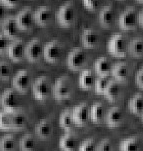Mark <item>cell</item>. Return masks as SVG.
Here are the masks:
<instances>
[{
	"instance_id": "cell-1",
	"label": "cell",
	"mask_w": 143,
	"mask_h": 151,
	"mask_svg": "<svg viewBox=\"0 0 143 151\" xmlns=\"http://www.w3.org/2000/svg\"><path fill=\"white\" fill-rule=\"evenodd\" d=\"M56 22L61 27H71L76 20V9L71 1L62 4L55 13Z\"/></svg>"
},
{
	"instance_id": "cell-2",
	"label": "cell",
	"mask_w": 143,
	"mask_h": 151,
	"mask_svg": "<svg viewBox=\"0 0 143 151\" xmlns=\"http://www.w3.org/2000/svg\"><path fill=\"white\" fill-rule=\"evenodd\" d=\"M53 97L58 101H63L70 98L72 94V83L68 76H61L55 80L52 86Z\"/></svg>"
},
{
	"instance_id": "cell-3",
	"label": "cell",
	"mask_w": 143,
	"mask_h": 151,
	"mask_svg": "<svg viewBox=\"0 0 143 151\" xmlns=\"http://www.w3.org/2000/svg\"><path fill=\"white\" fill-rule=\"evenodd\" d=\"M19 92L14 88L5 89L0 96V105L2 109L6 112L12 113L20 109V98L18 95Z\"/></svg>"
},
{
	"instance_id": "cell-4",
	"label": "cell",
	"mask_w": 143,
	"mask_h": 151,
	"mask_svg": "<svg viewBox=\"0 0 143 151\" xmlns=\"http://www.w3.org/2000/svg\"><path fill=\"white\" fill-rule=\"evenodd\" d=\"M52 93V85L47 76H39L32 84V94L36 100H46Z\"/></svg>"
},
{
	"instance_id": "cell-5",
	"label": "cell",
	"mask_w": 143,
	"mask_h": 151,
	"mask_svg": "<svg viewBox=\"0 0 143 151\" xmlns=\"http://www.w3.org/2000/svg\"><path fill=\"white\" fill-rule=\"evenodd\" d=\"M63 55V45L59 40L53 39L43 46V58L49 63H58Z\"/></svg>"
},
{
	"instance_id": "cell-6",
	"label": "cell",
	"mask_w": 143,
	"mask_h": 151,
	"mask_svg": "<svg viewBox=\"0 0 143 151\" xmlns=\"http://www.w3.org/2000/svg\"><path fill=\"white\" fill-rule=\"evenodd\" d=\"M107 48L111 55L116 56V57H125L127 54V48H128V43L125 35L117 33L109 39Z\"/></svg>"
},
{
	"instance_id": "cell-7",
	"label": "cell",
	"mask_w": 143,
	"mask_h": 151,
	"mask_svg": "<svg viewBox=\"0 0 143 151\" xmlns=\"http://www.w3.org/2000/svg\"><path fill=\"white\" fill-rule=\"evenodd\" d=\"M67 66L73 71L81 70L87 63V53L82 47H75L67 56Z\"/></svg>"
},
{
	"instance_id": "cell-8",
	"label": "cell",
	"mask_w": 143,
	"mask_h": 151,
	"mask_svg": "<svg viewBox=\"0 0 143 151\" xmlns=\"http://www.w3.org/2000/svg\"><path fill=\"white\" fill-rule=\"evenodd\" d=\"M137 11L135 10L134 7H128L120 14L118 18V24L119 27L122 30L129 31L133 30L138 25V17H137Z\"/></svg>"
},
{
	"instance_id": "cell-9",
	"label": "cell",
	"mask_w": 143,
	"mask_h": 151,
	"mask_svg": "<svg viewBox=\"0 0 143 151\" xmlns=\"http://www.w3.org/2000/svg\"><path fill=\"white\" fill-rule=\"evenodd\" d=\"M31 85V76L29 71L26 69H21L17 71L12 78V86L19 93H26Z\"/></svg>"
},
{
	"instance_id": "cell-10",
	"label": "cell",
	"mask_w": 143,
	"mask_h": 151,
	"mask_svg": "<svg viewBox=\"0 0 143 151\" xmlns=\"http://www.w3.org/2000/svg\"><path fill=\"white\" fill-rule=\"evenodd\" d=\"M25 57L30 62H37L43 57V45L40 39L34 38L25 45Z\"/></svg>"
},
{
	"instance_id": "cell-11",
	"label": "cell",
	"mask_w": 143,
	"mask_h": 151,
	"mask_svg": "<svg viewBox=\"0 0 143 151\" xmlns=\"http://www.w3.org/2000/svg\"><path fill=\"white\" fill-rule=\"evenodd\" d=\"M15 21L20 30L27 31L30 30L34 25V17H33V11L30 7H25L15 15Z\"/></svg>"
},
{
	"instance_id": "cell-12",
	"label": "cell",
	"mask_w": 143,
	"mask_h": 151,
	"mask_svg": "<svg viewBox=\"0 0 143 151\" xmlns=\"http://www.w3.org/2000/svg\"><path fill=\"white\" fill-rule=\"evenodd\" d=\"M6 52L11 60L15 61V62H20L25 57V43L23 42V40L19 39V38L12 39L9 43Z\"/></svg>"
},
{
	"instance_id": "cell-13",
	"label": "cell",
	"mask_w": 143,
	"mask_h": 151,
	"mask_svg": "<svg viewBox=\"0 0 143 151\" xmlns=\"http://www.w3.org/2000/svg\"><path fill=\"white\" fill-rule=\"evenodd\" d=\"M33 17H34L35 24L39 25L41 27H46L49 23H51L53 18L52 8L47 5L39 6L33 11Z\"/></svg>"
},
{
	"instance_id": "cell-14",
	"label": "cell",
	"mask_w": 143,
	"mask_h": 151,
	"mask_svg": "<svg viewBox=\"0 0 143 151\" xmlns=\"http://www.w3.org/2000/svg\"><path fill=\"white\" fill-rule=\"evenodd\" d=\"M71 111H72L73 121L77 126H85L90 120V117H89V106L86 102H82V103L78 104Z\"/></svg>"
},
{
	"instance_id": "cell-15",
	"label": "cell",
	"mask_w": 143,
	"mask_h": 151,
	"mask_svg": "<svg viewBox=\"0 0 143 151\" xmlns=\"http://www.w3.org/2000/svg\"><path fill=\"white\" fill-rule=\"evenodd\" d=\"M0 29H1V33H3L5 36L8 37L10 40L18 38L20 29L18 28V26H17L14 16L5 17L1 21Z\"/></svg>"
},
{
	"instance_id": "cell-16",
	"label": "cell",
	"mask_w": 143,
	"mask_h": 151,
	"mask_svg": "<svg viewBox=\"0 0 143 151\" xmlns=\"http://www.w3.org/2000/svg\"><path fill=\"white\" fill-rule=\"evenodd\" d=\"M104 121L106 122V124L109 127H112V128L119 127L124 121V113L122 111V109L116 106L111 107L108 110V112L105 114Z\"/></svg>"
},
{
	"instance_id": "cell-17",
	"label": "cell",
	"mask_w": 143,
	"mask_h": 151,
	"mask_svg": "<svg viewBox=\"0 0 143 151\" xmlns=\"http://www.w3.org/2000/svg\"><path fill=\"white\" fill-rule=\"evenodd\" d=\"M80 40L84 47L94 48L100 42V34L92 28H86L81 34Z\"/></svg>"
},
{
	"instance_id": "cell-18",
	"label": "cell",
	"mask_w": 143,
	"mask_h": 151,
	"mask_svg": "<svg viewBox=\"0 0 143 151\" xmlns=\"http://www.w3.org/2000/svg\"><path fill=\"white\" fill-rule=\"evenodd\" d=\"M35 134L41 140H47L53 134V124L49 119H41L35 126Z\"/></svg>"
},
{
	"instance_id": "cell-19",
	"label": "cell",
	"mask_w": 143,
	"mask_h": 151,
	"mask_svg": "<svg viewBox=\"0 0 143 151\" xmlns=\"http://www.w3.org/2000/svg\"><path fill=\"white\" fill-rule=\"evenodd\" d=\"M59 148L65 151H73L76 150L79 146L78 138L74 133L71 131H66L64 135L60 137L59 139Z\"/></svg>"
},
{
	"instance_id": "cell-20",
	"label": "cell",
	"mask_w": 143,
	"mask_h": 151,
	"mask_svg": "<svg viewBox=\"0 0 143 151\" xmlns=\"http://www.w3.org/2000/svg\"><path fill=\"white\" fill-rule=\"evenodd\" d=\"M98 20L99 23L103 27H111L112 24L114 23V20H115V10H114L113 7L111 5L104 6L99 12Z\"/></svg>"
},
{
	"instance_id": "cell-21",
	"label": "cell",
	"mask_w": 143,
	"mask_h": 151,
	"mask_svg": "<svg viewBox=\"0 0 143 151\" xmlns=\"http://www.w3.org/2000/svg\"><path fill=\"white\" fill-rule=\"evenodd\" d=\"M105 108L101 102H94L89 108V117L95 124H101L105 119Z\"/></svg>"
},
{
	"instance_id": "cell-22",
	"label": "cell",
	"mask_w": 143,
	"mask_h": 151,
	"mask_svg": "<svg viewBox=\"0 0 143 151\" xmlns=\"http://www.w3.org/2000/svg\"><path fill=\"white\" fill-rule=\"evenodd\" d=\"M113 78L118 82H125L129 77V67L126 62H118L111 68Z\"/></svg>"
},
{
	"instance_id": "cell-23",
	"label": "cell",
	"mask_w": 143,
	"mask_h": 151,
	"mask_svg": "<svg viewBox=\"0 0 143 151\" xmlns=\"http://www.w3.org/2000/svg\"><path fill=\"white\" fill-rule=\"evenodd\" d=\"M120 93H121V89H120L118 81H116L115 79L109 80L103 92V95L106 97V99L111 102H115L119 98Z\"/></svg>"
},
{
	"instance_id": "cell-24",
	"label": "cell",
	"mask_w": 143,
	"mask_h": 151,
	"mask_svg": "<svg viewBox=\"0 0 143 151\" xmlns=\"http://www.w3.org/2000/svg\"><path fill=\"white\" fill-rule=\"evenodd\" d=\"M112 64L108 58L101 56L94 62V70L98 76H108L111 73Z\"/></svg>"
},
{
	"instance_id": "cell-25",
	"label": "cell",
	"mask_w": 143,
	"mask_h": 151,
	"mask_svg": "<svg viewBox=\"0 0 143 151\" xmlns=\"http://www.w3.org/2000/svg\"><path fill=\"white\" fill-rule=\"evenodd\" d=\"M94 82H95V77H94L92 71L89 70V69H85V70L81 71L78 79L80 88L84 89V90H89V89L93 88Z\"/></svg>"
},
{
	"instance_id": "cell-26",
	"label": "cell",
	"mask_w": 143,
	"mask_h": 151,
	"mask_svg": "<svg viewBox=\"0 0 143 151\" xmlns=\"http://www.w3.org/2000/svg\"><path fill=\"white\" fill-rule=\"evenodd\" d=\"M27 116L21 109L11 113L12 130H22L27 125Z\"/></svg>"
},
{
	"instance_id": "cell-27",
	"label": "cell",
	"mask_w": 143,
	"mask_h": 151,
	"mask_svg": "<svg viewBox=\"0 0 143 151\" xmlns=\"http://www.w3.org/2000/svg\"><path fill=\"white\" fill-rule=\"evenodd\" d=\"M127 52L135 58H140L143 56V38L135 37L128 43Z\"/></svg>"
},
{
	"instance_id": "cell-28",
	"label": "cell",
	"mask_w": 143,
	"mask_h": 151,
	"mask_svg": "<svg viewBox=\"0 0 143 151\" xmlns=\"http://www.w3.org/2000/svg\"><path fill=\"white\" fill-rule=\"evenodd\" d=\"M128 109L135 115H141L143 112V94H134L128 101Z\"/></svg>"
},
{
	"instance_id": "cell-29",
	"label": "cell",
	"mask_w": 143,
	"mask_h": 151,
	"mask_svg": "<svg viewBox=\"0 0 143 151\" xmlns=\"http://www.w3.org/2000/svg\"><path fill=\"white\" fill-rule=\"evenodd\" d=\"M59 125L65 131H71L73 129V127L75 126V123L73 121L71 109H65L62 111V113L59 116Z\"/></svg>"
},
{
	"instance_id": "cell-30",
	"label": "cell",
	"mask_w": 143,
	"mask_h": 151,
	"mask_svg": "<svg viewBox=\"0 0 143 151\" xmlns=\"http://www.w3.org/2000/svg\"><path fill=\"white\" fill-rule=\"evenodd\" d=\"M141 146V142L138 137L133 136V137H129L126 139L122 140L120 142V150L123 151H136L140 149Z\"/></svg>"
},
{
	"instance_id": "cell-31",
	"label": "cell",
	"mask_w": 143,
	"mask_h": 151,
	"mask_svg": "<svg viewBox=\"0 0 143 151\" xmlns=\"http://www.w3.org/2000/svg\"><path fill=\"white\" fill-rule=\"evenodd\" d=\"M36 145H37L36 137L33 134H30V133L22 136V138L19 141V148L24 151L34 150L36 148Z\"/></svg>"
},
{
	"instance_id": "cell-32",
	"label": "cell",
	"mask_w": 143,
	"mask_h": 151,
	"mask_svg": "<svg viewBox=\"0 0 143 151\" xmlns=\"http://www.w3.org/2000/svg\"><path fill=\"white\" fill-rule=\"evenodd\" d=\"M16 141L13 135L7 134L0 139V150L3 151H11L15 149Z\"/></svg>"
},
{
	"instance_id": "cell-33",
	"label": "cell",
	"mask_w": 143,
	"mask_h": 151,
	"mask_svg": "<svg viewBox=\"0 0 143 151\" xmlns=\"http://www.w3.org/2000/svg\"><path fill=\"white\" fill-rule=\"evenodd\" d=\"M0 130H3V131L12 130L11 113L4 111V110L0 111Z\"/></svg>"
},
{
	"instance_id": "cell-34",
	"label": "cell",
	"mask_w": 143,
	"mask_h": 151,
	"mask_svg": "<svg viewBox=\"0 0 143 151\" xmlns=\"http://www.w3.org/2000/svg\"><path fill=\"white\" fill-rule=\"evenodd\" d=\"M12 66L6 60H0V79L8 80L12 75Z\"/></svg>"
},
{
	"instance_id": "cell-35",
	"label": "cell",
	"mask_w": 143,
	"mask_h": 151,
	"mask_svg": "<svg viewBox=\"0 0 143 151\" xmlns=\"http://www.w3.org/2000/svg\"><path fill=\"white\" fill-rule=\"evenodd\" d=\"M109 80L110 79L108 78V76H98V78L95 79L93 88L97 94H103L104 89L106 88V85Z\"/></svg>"
},
{
	"instance_id": "cell-36",
	"label": "cell",
	"mask_w": 143,
	"mask_h": 151,
	"mask_svg": "<svg viewBox=\"0 0 143 151\" xmlns=\"http://www.w3.org/2000/svg\"><path fill=\"white\" fill-rule=\"evenodd\" d=\"M97 143L94 139H87L84 140L82 143H79L78 149L80 151H93L96 150Z\"/></svg>"
},
{
	"instance_id": "cell-37",
	"label": "cell",
	"mask_w": 143,
	"mask_h": 151,
	"mask_svg": "<svg viewBox=\"0 0 143 151\" xmlns=\"http://www.w3.org/2000/svg\"><path fill=\"white\" fill-rule=\"evenodd\" d=\"M102 0H83V5L89 11H96L101 7Z\"/></svg>"
},
{
	"instance_id": "cell-38",
	"label": "cell",
	"mask_w": 143,
	"mask_h": 151,
	"mask_svg": "<svg viewBox=\"0 0 143 151\" xmlns=\"http://www.w3.org/2000/svg\"><path fill=\"white\" fill-rule=\"evenodd\" d=\"M113 149H114L113 144H112L110 139H108V138L101 140L99 143H97L96 150H98V151H110Z\"/></svg>"
},
{
	"instance_id": "cell-39",
	"label": "cell",
	"mask_w": 143,
	"mask_h": 151,
	"mask_svg": "<svg viewBox=\"0 0 143 151\" xmlns=\"http://www.w3.org/2000/svg\"><path fill=\"white\" fill-rule=\"evenodd\" d=\"M10 41L11 40L5 36L3 33H0V54H3V53L6 52Z\"/></svg>"
},
{
	"instance_id": "cell-40",
	"label": "cell",
	"mask_w": 143,
	"mask_h": 151,
	"mask_svg": "<svg viewBox=\"0 0 143 151\" xmlns=\"http://www.w3.org/2000/svg\"><path fill=\"white\" fill-rule=\"evenodd\" d=\"M135 82L139 88L143 89V66L137 71L136 75H135Z\"/></svg>"
},
{
	"instance_id": "cell-41",
	"label": "cell",
	"mask_w": 143,
	"mask_h": 151,
	"mask_svg": "<svg viewBox=\"0 0 143 151\" xmlns=\"http://www.w3.org/2000/svg\"><path fill=\"white\" fill-rule=\"evenodd\" d=\"M0 1H1L6 7L13 8V7H16L17 5L19 4L20 0H0Z\"/></svg>"
},
{
	"instance_id": "cell-42",
	"label": "cell",
	"mask_w": 143,
	"mask_h": 151,
	"mask_svg": "<svg viewBox=\"0 0 143 151\" xmlns=\"http://www.w3.org/2000/svg\"><path fill=\"white\" fill-rule=\"evenodd\" d=\"M7 7L0 1V21H2L5 17H6V13H7Z\"/></svg>"
},
{
	"instance_id": "cell-43",
	"label": "cell",
	"mask_w": 143,
	"mask_h": 151,
	"mask_svg": "<svg viewBox=\"0 0 143 151\" xmlns=\"http://www.w3.org/2000/svg\"><path fill=\"white\" fill-rule=\"evenodd\" d=\"M137 17H138V24L140 25V26L143 27V8L139 11Z\"/></svg>"
},
{
	"instance_id": "cell-44",
	"label": "cell",
	"mask_w": 143,
	"mask_h": 151,
	"mask_svg": "<svg viewBox=\"0 0 143 151\" xmlns=\"http://www.w3.org/2000/svg\"><path fill=\"white\" fill-rule=\"evenodd\" d=\"M137 2H139V3H143V0H136Z\"/></svg>"
},
{
	"instance_id": "cell-45",
	"label": "cell",
	"mask_w": 143,
	"mask_h": 151,
	"mask_svg": "<svg viewBox=\"0 0 143 151\" xmlns=\"http://www.w3.org/2000/svg\"><path fill=\"white\" fill-rule=\"evenodd\" d=\"M1 94H2V90H1V86H0V96H1Z\"/></svg>"
},
{
	"instance_id": "cell-46",
	"label": "cell",
	"mask_w": 143,
	"mask_h": 151,
	"mask_svg": "<svg viewBox=\"0 0 143 151\" xmlns=\"http://www.w3.org/2000/svg\"><path fill=\"white\" fill-rule=\"evenodd\" d=\"M141 117H142V121H143V112L141 113Z\"/></svg>"
}]
</instances>
